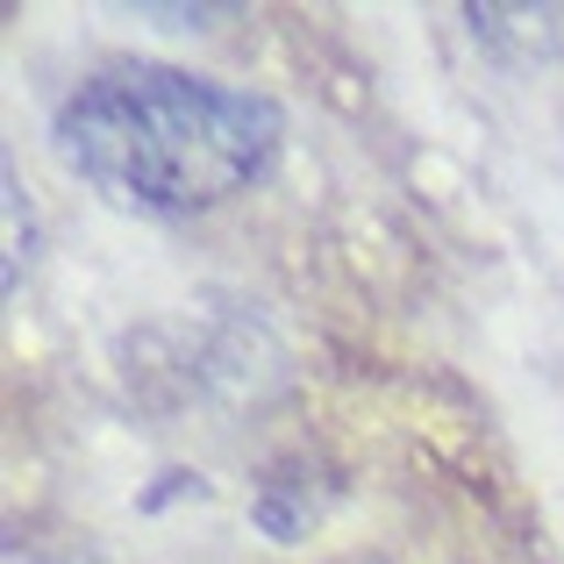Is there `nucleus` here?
Masks as SVG:
<instances>
[{
  "mask_svg": "<svg viewBox=\"0 0 564 564\" xmlns=\"http://www.w3.org/2000/svg\"><path fill=\"white\" fill-rule=\"evenodd\" d=\"M0 193H8V293L22 286V272H29V250H36V221H29V193L22 180H0Z\"/></svg>",
  "mask_w": 564,
  "mask_h": 564,
  "instance_id": "obj_2",
  "label": "nucleus"
},
{
  "mask_svg": "<svg viewBox=\"0 0 564 564\" xmlns=\"http://www.w3.org/2000/svg\"><path fill=\"white\" fill-rule=\"evenodd\" d=\"M8 564H43V557H22V551H8Z\"/></svg>",
  "mask_w": 564,
  "mask_h": 564,
  "instance_id": "obj_3",
  "label": "nucleus"
},
{
  "mask_svg": "<svg viewBox=\"0 0 564 564\" xmlns=\"http://www.w3.org/2000/svg\"><path fill=\"white\" fill-rule=\"evenodd\" d=\"M57 151L115 207L200 215L264 180L279 108L250 86H215L172 65H108L57 108Z\"/></svg>",
  "mask_w": 564,
  "mask_h": 564,
  "instance_id": "obj_1",
  "label": "nucleus"
}]
</instances>
